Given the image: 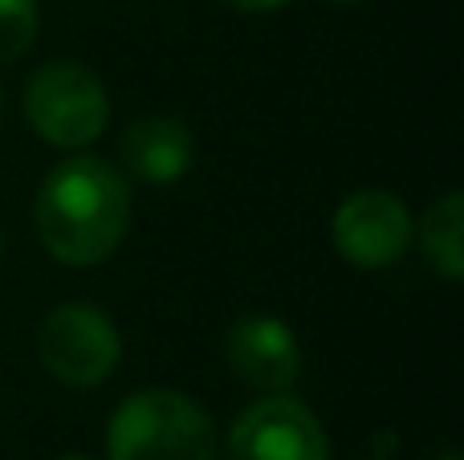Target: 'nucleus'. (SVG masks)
Returning a JSON list of instances; mask_svg holds the SVG:
<instances>
[{
  "label": "nucleus",
  "instance_id": "f257e3e1",
  "mask_svg": "<svg viewBox=\"0 0 464 460\" xmlns=\"http://www.w3.org/2000/svg\"><path fill=\"white\" fill-rule=\"evenodd\" d=\"M33 225L45 253L62 265H102L130 228V184L114 163L98 155L49 168L33 200Z\"/></svg>",
  "mask_w": 464,
  "mask_h": 460
},
{
  "label": "nucleus",
  "instance_id": "6e6552de",
  "mask_svg": "<svg viewBox=\"0 0 464 460\" xmlns=\"http://www.w3.org/2000/svg\"><path fill=\"white\" fill-rule=\"evenodd\" d=\"M119 159L127 176L143 179V184H176L196 163V135L188 130V122L171 119V114H151L122 130Z\"/></svg>",
  "mask_w": 464,
  "mask_h": 460
},
{
  "label": "nucleus",
  "instance_id": "ddd939ff",
  "mask_svg": "<svg viewBox=\"0 0 464 460\" xmlns=\"http://www.w3.org/2000/svg\"><path fill=\"white\" fill-rule=\"evenodd\" d=\"M440 460H460V453H457V448H444V456Z\"/></svg>",
  "mask_w": 464,
  "mask_h": 460
},
{
  "label": "nucleus",
  "instance_id": "2eb2a0df",
  "mask_svg": "<svg viewBox=\"0 0 464 460\" xmlns=\"http://www.w3.org/2000/svg\"><path fill=\"white\" fill-rule=\"evenodd\" d=\"M334 5H362V0H334Z\"/></svg>",
  "mask_w": 464,
  "mask_h": 460
},
{
  "label": "nucleus",
  "instance_id": "7ed1b4c3",
  "mask_svg": "<svg viewBox=\"0 0 464 460\" xmlns=\"http://www.w3.org/2000/svg\"><path fill=\"white\" fill-rule=\"evenodd\" d=\"M24 119L45 143L82 151L98 143L111 122L106 81L82 62H49L24 86Z\"/></svg>",
  "mask_w": 464,
  "mask_h": 460
},
{
  "label": "nucleus",
  "instance_id": "39448f33",
  "mask_svg": "<svg viewBox=\"0 0 464 460\" xmlns=\"http://www.w3.org/2000/svg\"><path fill=\"white\" fill-rule=\"evenodd\" d=\"M228 460H330V440L302 399L261 396L228 428Z\"/></svg>",
  "mask_w": 464,
  "mask_h": 460
},
{
  "label": "nucleus",
  "instance_id": "0eeeda50",
  "mask_svg": "<svg viewBox=\"0 0 464 460\" xmlns=\"http://www.w3.org/2000/svg\"><path fill=\"white\" fill-rule=\"evenodd\" d=\"M228 371L261 396H285L302 379V342L281 318L248 314L228 326L225 334Z\"/></svg>",
  "mask_w": 464,
  "mask_h": 460
},
{
  "label": "nucleus",
  "instance_id": "423d86ee",
  "mask_svg": "<svg viewBox=\"0 0 464 460\" xmlns=\"http://www.w3.org/2000/svg\"><path fill=\"white\" fill-rule=\"evenodd\" d=\"M411 212L383 187H359L330 216V241L354 269H387L411 244Z\"/></svg>",
  "mask_w": 464,
  "mask_h": 460
},
{
  "label": "nucleus",
  "instance_id": "9b49d317",
  "mask_svg": "<svg viewBox=\"0 0 464 460\" xmlns=\"http://www.w3.org/2000/svg\"><path fill=\"white\" fill-rule=\"evenodd\" d=\"M220 5L237 8V13H277V8H285L289 0H220Z\"/></svg>",
  "mask_w": 464,
  "mask_h": 460
},
{
  "label": "nucleus",
  "instance_id": "f8f14e48",
  "mask_svg": "<svg viewBox=\"0 0 464 460\" xmlns=\"http://www.w3.org/2000/svg\"><path fill=\"white\" fill-rule=\"evenodd\" d=\"M392 445H395L392 432H379V436H375V456H371V460H392Z\"/></svg>",
  "mask_w": 464,
  "mask_h": 460
},
{
  "label": "nucleus",
  "instance_id": "1a4fd4ad",
  "mask_svg": "<svg viewBox=\"0 0 464 460\" xmlns=\"http://www.w3.org/2000/svg\"><path fill=\"white\" fill-rule=\"evenodd\" d=\"M411 241H420L432 273L457 285L464 277V196L452 187L424 212L420 228H411Z\"/></svg>",
  "mask_w": 464,
  "mask_h": 460
},
{
  "label": "nucleus",
  "instance_id": "4468645a",
  "mask_svg": "<svg viewBox=\"0 0 464 460\" xmlns=\"http://www.w3.org/2000/svg\"><path fill=\"white\" fill-rule=\"evenodd\" d=\"M57 460H94V456H82V453H70V456H57Z\"/></svg>",
  "mask_w": 464,
  "mask_h": 460
},
{
  "label": "nucleus",
  "instance_id": "20e7f679",
  "mask_svg": "<svg viewBox=\"0 0 464 460\" xmlns=\"http://www.w3.org/2000/svg\"><path fill=\"white\" fill-rule=\"evenodd\" d=\"M37 359L62 388L90 391L119 371V326L111 314L86 302L53 306L37 326Z\"/></svg>",
  "mask_w": 464,
  "mask_h": 460
},
{
  "label": "nucleus",
  "instance_id": "9d476101",
  "mask_svg": "<svg viewBox=\"0 0 464 460\" xmlns=\"http://www.w3.org/2000/svg\"><path fill=\"white\" fill-rule=\"evenodd\" d=\"M37 0H0V65L21 62L37 41Z\"/></svg>",
  "mask_w": 464,
  "mask_h": 460
},
{
  "label": "nucleus",
  "instance_id": "f03ea898",
  "mask_svg": "<svg viewBox=\"0 0 464 460\" xmlns=\"http://www.w3.org/2000/svg\"><path fill=\"white\" fill-rule=\"evenodd\" d=\"M111 460H217L220 436L212 416L192 396L147 388L127 396L106 428Z\"/></svg>",
  "mask_w": 464,
  "mask_h": 460
}]
</instances>
